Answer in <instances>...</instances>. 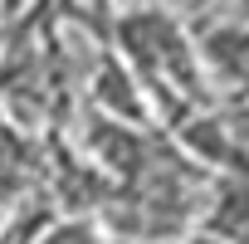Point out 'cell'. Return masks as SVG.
<instances>
[{
    "mask_svg": "<svg viewBox=\"0 0 249 244\" xmlns=\"http://www.w3.org/2000/svg\"><path fill=\"white\" fill-rule=\"evenodd\" d=\"M117 25H122V44H127L132 64H137L147 78H166V83H176V88H196V78H200L196 64H200V59H196L186 30H181L166 10H157L152 0H147V5H127Z\"/></svg>",
    "mask_w": 249,
    "mask_h": 244,
    "instance_id": "obj_1",
    "label": "cell"
},
{
    "mask_svg": "<svg viewBox=\"0 0 249 244\" xmlns=\"http://www.w3.org/2000/svg\"><path fill=\"white\" fill-rule=\"evenodd\" d=\"M196 54L230 88H249V20H230V25L205 30L196 39Z\"/></svg>",
    "mask_w": 249,
    "mask_h": 244,
    "instance_id": "obj_2",
    "label": "cell"
},
{
    "mask_svg": "<svg viewBox=\"0 0 249 244\" xmlns=\"http://www.w3.org/2000/svg\"><path fill=\"white\" fill-rule=\"evenodd\" d=\"M44 244H103L93 225H54L44 234Z\"/></svg>",
    "mask_w": 249,
    "mask_h": 244,
    "instance_id": "obj_3",
    "label": "cell"
},
{
    "mask_svg": "<svg viewBox=\"0 0 249 244\" xmlns=\"http://www.w3.org/2000/svg\"><path fill=\"white\" fill-rule=\"evenodd\" d=\"M230 10H234V20H249V0H230Z\"/></svg>",
    "mask_w": 249,
    "mask_h": 244,
    "instance_id": "obj_4",
    "label": "cell"
},
{
    "mask_svg": "<svg viewBox=\"0 0 249 244\" xmlns=\"http://www.w3.org/2000/svg\"><path fill=\"white\" fill-rule=\"evenodd\" d=\"M117 5H122V10H127V5H147V0H117Z\"/></svg>",
    "mask_w": 249,
    "mask_h": 244,
    "instance_id": "obj_5",
    "label": "cell"
}]
</instances>
